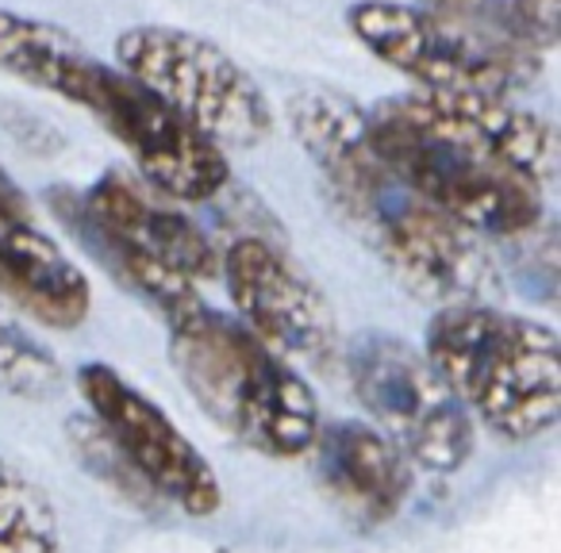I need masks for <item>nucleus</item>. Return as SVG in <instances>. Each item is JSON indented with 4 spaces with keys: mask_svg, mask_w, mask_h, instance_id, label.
<instances>
[{
    "mask_svg": "<svg viewBox=\"0 0 561 553\" xmlns=\"http://www.w3.org/2000/svg\"><path fill=\"white\" fill-rule=\"evenodd\" d=\"M0 300H9L27 320L55 331L85 323L93 285L81 265L50 234L32 223V211L0 204Z\"/></svg>",
    "mask_w": 561,
    "mask_h": 553,
    "instance_id": "ddd939ff",
    "label": "nucleus"
},
{
    "mask_svg": "<svg viewBox=\"0 0 561 553\" xmlns=\"http://www.w3.org/2000/svg\"><path fill=\"white\" fill-rule=\"evenodd\" d=\"M351 35L404 78L420 81V89H458V93H500L530 85L535 78L481 47L458 27L443 24L420 4L400 0H354L346 9Z\"/></svg>",
    "mask_w": 561,
    "mask_h": 553,
    "instance_id": "9d476101",
    "label": "nucleus"
},
{
    "mask_svg": "<svg viewBox=\"0 0 561 553\" xmlns=\"http://www.w3.org/2000/svg\"><path fill=\"white\" fill-rule=\"evenodd\" d=\"M369 142L415 196L489 239H527L542 227V188L408 124L389 101L369 112Z\"/></svg>",
    "mask_w": 561,
    "mask_h": 553,
    "instance_id": "423d86ee",
    "label": "nucleus"
},
{
    "mask_svg": "<svg viewBox=\"0 0 561 553\" xmlns=\"http://www.w3.org/2000/svg\"><path fill=\"white\" fill-rule=\"evenodd\" d=\"M408 124L458 150L484 158L530 185L546 188L558 173V139L538 112L519 108L500 93L415 89L389 101Z\"/></svg>",
    "mask_w": 561,
    "mask_h": 553,
    "instance_id": "9b49d317",
    "label": "nucleus"
},
{
    "mask_svg": "<svg viewBox=\"0 0 561 553\" xmlns=\"http://www.w3.org/2000/svg\"><path fill=\"white\" fill-rule=\"evenodd\" d=\"M231 304L247 331L280 358L328 369L343 354V335L320 285L262 234H247L219 257Z\"/></svg>",
    "mask_w": 561,
    "mask_h": 553,
    "instance_id": "1a4fd4ad",
    "label": "nucleus"
},
{
    "mask_svg": "<svg viewBox=\"0 0 561 553\" xmlns=\"http://www.w3.org/2000/svg\"><path fill=\"white\" fill-rule=\"evenodd\" d=\"M423 358L469 415L512 442L553 430L561 415L558 335L530 315L492 304L438 308Z\"/></svg>",
    "mask_w": 561,
    "mask_h": 553,
    "instance_id": "20e7f679",
    "label": "nucleus"
},
{
    "mask_svg": "<svg viewBox=\"0 0 561 553\" xmlns=\"http://www.w3.org/2000/svg\"><path fill=\"white\" fill-rule=\"evenodd\" d=\"M0 204H4V208H12V211H32V208H27V196L20 193V185L12 181V173L4 170V165H0Z\"/></svg>",
    "mask_w": 561,
    "mask_h": 553,
    "instance_id": "412c9836",
    "label": "nucleus"
},
{
    "mask_svg": "<svg viewBox=\"0 0 561 553\" xmlns=\"http://www.w3.org/2000/svg\"><path fill=\"white\" fill-rule=\"evenodd\" d=\"M0 73L89 112L131 154L139 177L170 200L201 204L231 185L224 150L50 20L0 9Z\"/></svg>",
    "mask_w": 561,
    "mask_h": 553,
    "instance_id": "f03ea898",
    "label": "nucleus"
},
{
    "mask_svg": "<svg viewBox=\"0 0 561 553\" xmlns=\"http://www.w3.org/2000/svg\"><path fill=\"white\" fill-rule=\"evenodd\" d=\"M89 211L108 231L139 246L142 254L158 257L170 269H178L188 281H204L219 273V254L208 234L193 223L181 208H173L170 196L150 188L147 181H135L127 173H104L85 196Z\"/></svg>",
    "mask_w": 561,
    "mask_h": 553,
    "instance_id": "4468645a",
    "label": "nucleus"
},
{
    "mask_svg": "<svg viewBox=\"0 0 561 553\" xmlns=\"http://www.w3.org/2000/svg\"><path fill=\"white\" fill-rule=\"evenodd\" d=\"M515 32L530 50L546 55L561 39V0H515Z\"/></svg>",
    "mask_w": 561,
    "mask_h": 553,
    "instance_id": "aec40b11",
    "label": "nucleus"
},
{
    "mask_svg": "<svg viewBox=\"0 0 561 553\" xmlns=\"http://www.w3.org/2000/svg\"><path fill=\"white\" fill-rule=\"evenodd\" d=\"M78 392L89 415L108 430L127 465L162 504H173L193 519H211L224 507V484L201 446L119 369L89 361L78 369Z\"/></svg>",
    "mask_w": 561,
    "mask_h": 553,
    "instance_id": "6e6552de",
    "label": "nucleus"
},
{
    "mask_svg": "<svg viewBox=\"0 0 561 553\" xmlns=\"http://www.w3.org/2000/svg\"><path fill=\"white\" fill-rule=\"evenodd\" d=\"M170 361L201 412L247 450L289 461L320 435L316 392L247 327L201 308L170 327Z\"/></svg>",
    "mask_w": 561,
    "mask_h": 553,
    "instance_id": "7ed1b4c3",
    "label": "nucleus"
},
{
    "mask_svg": "<svg viewBox=\"0 0 561 553\" xmlns=\"http://www.w3.org/2000/svg\"><path fill=\"white\" fill-rule=\"evenodd\" d=\"M289 127L339 219L381 257L400 285L438 308L504 300V277L473 231L415 196L369 142V112L331 89H300L289 101Z\"/></svg>",
    "mask_w": 561,
    "mask_h": 553,
    "instance_id": "f257e3e1",
    "label": "nucleus"
},
{
    "mask_svg": "<svg viewBox=\"0 0 561 553\" xmlns=\"http://www.w3.org/2000/svg\"><path fill=\"white\" fill-rule=\"evenodd\" d=\"M515 0H420V9L431 12L443 24L458 27L461 35H469L481 47L496 50L500 58H507L512 66H519L527 78L542 73V55L530 50L515 32Z\"/></svg>",
    "mask_w": 561,
    "mask_h": 553,
    "instance_id": "f3484780",
    "label": "nucleus"
},
{
    "mask_svg": "<svg viewBox=\"0 0 561 553\" xmlns=\"http://www.w3.org/2000/svg\"><path fill=\"white\" fill-rule=\"evenodd\" d=\"M66 438H70V450L78 453L81 469L93 473L101 484H108L119 499H127L131 507H142V511L162 507V499H158L154 492L147 488V481L127 465V458L116 450V442L108 438V430H104L89 412L73 415V419L66 423Z\"/></svg>",
    "mask_w": 561,
    "mask_h": 553,
    "instance_id": "a211bd4d",
    "label": "nucleus"
},
{
    "mask_svg": "<svg viewBox=\"0 0 561 553\" xmlns=\"http://www.w3.org/2000/svg\"><path fill=\"white\" fill-rule=\"evenodd\" d=\"M0 553H66L55 504L12 461L0 458Z\"/></svg>",
    "mask_w": 561,
    "mask_h": 553,
    "instance_id": "dca6fc26",
    "label": "nucleus"
},
{
    "mask_svg": "<svg viewBox=\"0 0 561 553\" xmlns=\"http://www.w3.org/2000/svg\"><path fill=\"white\" fill-rule=\"evenodd\" d=\"M116 66L224 154L254 150L273 135L262 85L227 50L185 27H127L116 35Z\"/></svg>",
    "mask_w": 561,
    "mask_h": 553,
    "instance_id": "39448f33",
    "label": "nucleus"
},
{
    "mask_svg": "<svg viewBox=\"0 0 561 553\" xmlns=\"http://www.w3.org/2000/svg\"><path fill=\"white\" fill-rule=\"evenodd\" d=\"M0 392L32 404L62 392V366L55 354L4 315H0Z\"/></svg>",
    "mask_w": 561,
    "mask_h": 553,
    "instance_id": "6ab92c4d",
    "label": "nucleus"
},
{
    "mask_svg": "<svg viewBox=\"0 0 561 553\" xmlns=\"http://www.w3.org/2000/svg\"><path fill=\"white\" fill-rule=\"evenodd\" d=\"M346 373L354 396L374 415V427L392 438L408 461L454 473L473 458V415L446 389L423 350L381 331L358 335L346 350Z\"/></svg>",
    "mask_w": 561,
    "mask_h": 553,
    "instance_id": "0eeeda50",
    "label": "nucleus"
},
{
    "mask_svg": "<svg viewBox=\"0 0 561 553\" xmlns=\"http://www.w3.org/2000/svg\"><path fill=\"white\" fill-rule=\"evenodd\" d=\"M50 204H55L58 219H62V223L81 239V246H85L127 292H135L139 300H147V304L154 308L170 327L181 320H188V315H196L204 308V300L196 297V285L188 281V277H181L178 269H170L165 262L142 254L139 246H131V242L119 239L116 231H108V227H104L101 219L81 204V196L55 193L50 196Z\"/></svg>",
    "mask_w": 561,
    "mask_h": 553,
    "instance_id": "2eb2a0df",
    "label": "nucleus"
},
{
    "mask_svg": "<svg viewBox=\"0 0 561 553\" xmlns=\"http://www.w3.org/2000/svg\"><path fill=\"white\" fill-rule=\"evenodd\" d=\"M316 481L346 522L374 530L392 522L412 496V461L374 423H331L320 427L312 450Z\"/></svg>",
    "mask_w": 561,
    "mask_h": 553,
    "instance_id": "f8f14e48",
    "label": "nucleus"
}]
</instances>
